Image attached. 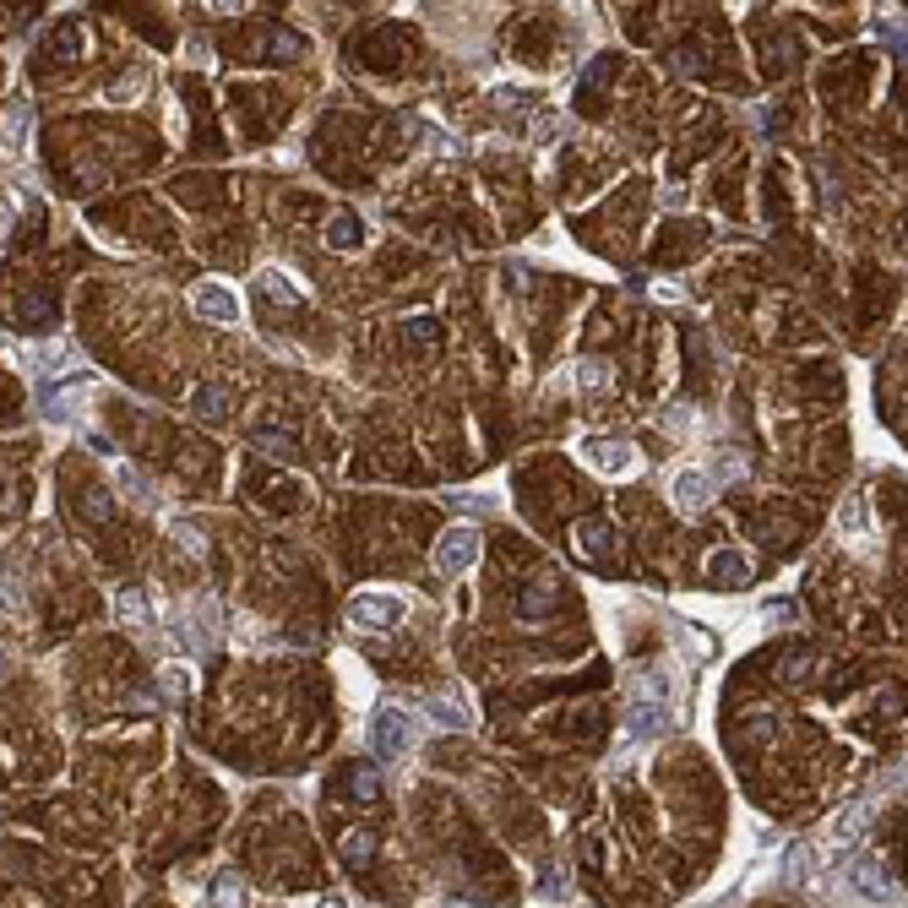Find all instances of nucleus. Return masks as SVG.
<instances>
[{
  "mask_svg": "<svg viewBox=\"0 0 908 908\" xmlns=\"http://www.w3.org/2000/svg\"><path fill=\"white\" fill-rule=\"evenodd\" d=\"M408 338H414V343H435V338H441V321H435V316H414V321H408Z\"/></svg>",
  "mask_w": 908,
  "mask_h": 908,
  "instance_id": "c756f323",
  "label": "nucleus"
},
{
  "mask_svg": "<svg viewBox=\"0 0 908 908\" xmlns=\"http://www.w3.org/2000/svg\"><path fill=\"white\" fill-rule=\"evenodd\" d=\"M631 702H658L664 707L669 702V680L658 675V669H637V675H631Z\"/></svg>",
  "mask_w": 908,
  "mask_h": 908,
  "instance_id": "2eb2a0df",
  "label": "nucleus"
},
{
  "mask_svg": "<svg viewBox=\"0 0 908 908\" xmlns=\"http://www.w3.org/2000/svg\"><path fill=\"white\" fill-rule=\"evenodd\" d=\"M648 294L658 305H680L686 300V289H680V283H669V278H648Z\"/></svg>",
  "mask_w": 908,
  "mask_h": 908,
  "instance_id": "cd10ccee",
  "label": "nucleus"
},
{
  "mask_svg": "<svg viewBox=\"0 0 908 908\" xmlns=\"http://www.w3.org/2000/svg\"><path fill=\"white\" fill-rule=\"evenodd\" d=\"M196 414H202L207 425L223 419V414H229V392H223V387H196Z\"/></svg>",
  "mask_w": 908,
  "mask_h": 908,
  "instance_id": "6ab92c4d",
  "label": "nucleus"
},
{
  "mask_svg": "<svg viewBox=\"0 0 908 908\" xmlns=\"http://www.w3.org/2000/svg\"><path fill=\"white\" fill-rule=\"evenodd\" d=\"M370 860H376V838H370V832H348V838H343V865L359 870Z\"/></svg>",
  "mask_w": 908,
  "mask_h": 908,
  "instance_id": "a211bd4d",
  "label": "nucleus"
},
{
  "mask_svg": "<svg viewBox=\"0 0 908 908\" xmlns=\"http://www.w3.org/2000/svg\"><path fill=\"white\" fill-rule=\"evenodd\" d=\"M860 528H865V512H860V495H854V501L843 506V539H860Z\"/></svg>",
  "mask_w": 908,
  "mask_h": 908,
  "instance_id": "7c9ffc66",
  "label": "nucleus"
},
{
  "mask_svg": "<svg viewBox=\"0 0 908 908\" xmlns=\"http://www.w3.org/2000/svg\"><path fill=\"white\" fill-rule=\"evenodd\" d=\"M577 533H582V550H588V555H604L609 550V522H582Z\"/></svg>",
  "mask_w": 908,
  "mask_h": 908,
  "instance_id": "a878e982",
  "label": "nucleus"
},
{
  "mask_svg": "<svg viewBox=\"0 0 908 908\" xmlns=\"http://www.w3.org/2000/svg\"><path fill=\"white\" fill-rule=\"evenodd\" d=\"M28 126H33V115H28V104H11V115H6V136H11V147H28Z\"/></svg>",
  "mask_w": 908,
  "mask_h": 908,
  "instance_id": "4be33fe9",
  "label": "nucleus"
},
{
  "mask_svg": "<svg viewBox=\"0 0 908 908\" xmlns=\"http://www.w3.org/2000/svg\"><path fill=\"white\" fill-rule=\"evenodd\" d=\"M783 680L805 686V680H811V658H789V664H783Z\"/></svg>",
  "mask_w": 908,
  "mask_h": 908,
  "instance_id": "473e14b6",
  "label": "nucleus"
},
{
  "mask_svg": "<svg viewBox=\"0 0 908 908\" xmlns=\"http://www.w3.org/2000/svg\"><path fill=\"white\" fill-rule=\"evenodd\" d=\"M664 718H669V713H664L658 702H631V713H626V729H631L637 740H648V735H658V729H664Z\"/></svg>",
  "mask_w": 908,
  "mask_h": 908,
  "instance_id": "4468645a",
  "label": "nucleus"
},
{
  "mask_svg": "<svg viewBox=\"0 0 908 908\" xmlns=\"http://www.w3.org/2000/svg\"><path fill=\"white\" fill-rule=\"evenodd\" d=\"M359 240H365V223H359L354 213H338L327 223V245H332V251H354Z\"/></svg>",
  "mask_w": 908,
  "mask_h": 908,
  "instance_id": "dca6fc26",
  "label": "nucleus"
},
{
  "mask_svg": "<svg viewBox=\"0 0 908 908\" xmlns=\"http://www.w3.org/2000/svg\"><path fill=\"white\" fill-rule=\"evenodd\" d=\"M707 577L724 582V588H740V582L751 577V555H740V550H713V555H707Z\"/></svg>",
  "mask_w": 908,
  "mask_h": 908,
  "instance_id": "9b49d317",
  "label": "nucleus"
},
{
  "mask_svg": "<svg viewBox=\"0 0 908 908\" xmlns=\"http://www.w3.org/2000/svg\"><path fill=\"white\" fill-rule=\"evenodd\" d=\"M430 718H435L441 729H474V713L463 707V696H457V691L435 696V702H430Z\"/></svg>",
  "mask_w": 908,
  "mask_h": 908,
  "instance_id": "ddd939ff",
  "label": "nucleus"
},
{
  "mask_svg": "<svg viewBox=\"0 0 908 908\" xmlns=\"http://www.w3.org/2000/svg\"><path fill=\"white\" fill-rule=\"evenodd\" d=\"M446 908H468V903H446Z\"/></svg>",
  "mask_w": 908,
  "mask_h": 908,
  "instance_id": "c9c22d12",
  "label": "nucleus"
},
{
  "mask_svg": "<svg viewBox=\"0 0 908 908\" xmlns=\"http://www.w3.org/2000/svg\"><path fill=\"white\" fill-rule=\"evenodd\" d=\"M348 789H354V800H376V789H381L376 767H354V773H348Z\"/></svg>",
  "mask_w": 908,
  "mask_h": 908,
  "instance_id": "393cba45",
  "label": "nucleus"
},
{
  "mask_svg": "<svg viewBox=\"0 0 908 908\" xmlns=\"http://www.w3.org/2000/svg\"><path fill=\"white\" fill-rule=\"evenodd\" d=\"M816 865H822V860H816V849H811V843H794V849L783 854V876H789V881H811V876H816Z\"/></svg>",
  "mask_w": 908,
  "mask_h": 908,
  "instance_id": "f3484780",
  "label": "nucleus"
},
{
  "mask_svg": "<svg viewBox=\"0 0 908 908\" xmlns=\"http://www.w3.org/2000/svg\"><path fill=\"white\" fill-rule=\"evenodd\" d=\"M164 686H169V696H185V691H191V675H180V669L169 664L164 669Z\"/></svg>",
  "mask_w": 908,
  "mask_h": 908,
  "instance_id": "72a5a7b5",
  "label": "nucleus"
},
{
  "mask_svg": "<svg viewBox=\"0 0 908 908\" xmlns=\"http://www.w3.org/2000/svg\"><path fill=\"white\" fill-rule=\"evenodd\" d=\"M256 446H261V452L289 457V452H294V430H283V425H261V430H256Z\"/></svg>",
  "mask_w": 908,
  "mask_h": 908,
  "instance_id": "aec40b11",
  "label": "nucleus"
},
{
  "mask_svg": "<svg viewBox=\"0 0 908 908\" xmlns=\"http://www.w3.org/2000/svg\"><path fill=\"white\" fill-rule=\"evenodd\" d=\"M169 533H174V544H180V550L202 555V533H196V528H191V522H174V528H169Z\"/></svg>",
  "mask_w": 908,
  "mask_h": 908,
  "instance_id": "2f4dec72",
  "label": "nucleus"
},
{
  "mask_svg": "<svg viewBox=\"0 0 908 908\" xmlns=\"http://www.w3.org/2000/svg\"><path fill=\"white\" fill-rule=\"evenodd\" d=\"M370 751L381 756V762H397V756L414 751V718L403 713V707L381 702L376 713H370Z\"/></svg>",
  "mask_w": 908,
  "mask_h": 908,
  "instance_id": "f257e3e1",
  "label": "nucleus"
},
{
  "mask_svg": "<svg viewBox=\"0 0 908 908\" xmlns=\"http://www.w3.org/2000/svg\"><path fill=\"white\" fill-rule=\"evenodd\" d=\"M609 71H615V55H599L588 71H582V82H577V87H582V93H593V87H599V82L609 77Z\"/></svg>",
  "mask_w": 908,
  "mask_h": 908,
  "instance_id": "bb28decb",
  "label": "nucleus"
},
{
  "mask_svg": "<svg viewBox=\"0 0 908 908\" xmlns=\"http://www.w3.org/2000/svg\"><path fill=\"white\" fill-rule=\"evenodd\" d=\"M582 463L604 479H626V474H637L642 457H637V446L620 441V435H582Z\"/></svg>",
  "mask_w": 908,
  "mask_h": 908,
  "instance_id": "7ed1b4c3",
  "label": "nucleus"
},
{
  "mask_svg": "<svg viewBox=\"0 0 908 908\" xmlns=\"http://www.w3.org/2000/svg\"><path fill=\"white\" fill-rule=\"evenodd\" d=\"M207 898H213V908H251V887H245L240 870H218L207 881Z\"/></svg>",
  "mask_w": 908,
  "mask_h": 908,
  "instance_id": "1a4fd4ad",
  "label": "nucleus"
},
{
  "mask_svg": "<svg viewBox=\"0 0 908 908\" xmlns=\"http://www.w3.org/2000/svg\"><path fill=\"white\" fill-rule=\"evenodd\" d=\"M849 876H854V887H860L865 898H876V903H892V898H898V887H892V876L881 870L876 854H860V860L849 865Z\"/></svg>",
  "mask_w": 908,
  "mask_h": 908,
  "instance_id": "0eeeda50",
  "label": "nucleus"
},
{
  "mask_svg": "<svg viewBox=\"0 0 908 908\" xmlns=\"http://www.w3.org/2000/svg\"><path fill=\"white\" fill-rule=\"evenodd\" d=\"M550 599H555V588H539V593H533V588H522V593H517V615H522V620L544 615V609H550Z\"/></svg>",
  "mask_w": 908,
  "mask_h": 908,
  "instance_id": "5701e85b",
  "label": "nucleus"
},
{
  "mask_svg": "<svg viewBox=\"0 0 908 908\" xmlns=\"http://www.w3.org/2000/svg\"><path fill=\"white\" fill-rule=\"evenodd\" d=\"M713 495H718V479L702 474V468H680L675 484H669V501H675V512H686V517L707 512V506H713Z\"/></svg>",
  "mask_w": 908,
  "mask_h": 908,
  "instance_id": "423d86ee",
  "label": "nucleus"
},
{
  "mask_svg": "<svg viewBox=\"0 0 908 908\" xmlns=\"http://www.w3.org/2000/svg\"><path fill=\"white\" fill-rule=\"evenodd\" d=\"M577 387L582 392H604L609 387V365H604V359H582V365H577Z\"/></svg>",
  "mask_w": 908,
  "mask_h": 908,
  "instance_id": "412c9836",
  "label": "nucleus"
},
{
  "mask_svg": "<svg viewBox=\"0 0 908 908\" xmlns=\"http://www.w3.org/2000/svg\"><path fill=\"white\" fill-rule=\"evenodd\" d=\"M316 908H343V898H321Z\"/></svg>",
  "mask_w": 908,
  "mask_h": 908,
  "instance_id": "f704fd0d",
  "label": "nucleus"
},
{
  "mask_svg": "<svg viewBox=\"0 0 908 908\" xmlns=\"http://www.w3.org/2000/svg\"><path fill=\"white\" fill-rule=\"evenodd\" d=\"M865 822H870V800H854L843 816H832V827H827V843H832V854H849L854 843H860Z\"/></svg>",
  "mask_w": 908,
  "mask_h": 908,
  "instance_id": "6e6552de",
  "label": "nucleus"
},
{
  "mask_svg": "<svg viewBox=\"0 0 908 908\" xmlns=\"http://www.w3.org/2000/svg\"><path fill=\"white\" fill-rule=\"evenodd\" d=\"M343 620L354 631H392L408 620V604L392 599V593H354V599L343 604Z\"/></svg>",
  "mask_w": 908,
  "mask_h": 908,
  "instance_id": "f03ea898",
  "label": "nucleus"
},
{
  "mask_svg": "<svg viewBox=\"0 0 908 908\" xmlns=\"http://www.w3.org/2000/svg\"><path fill=\"white\" fill-rule=\"evenodd\" d=\"M93 392V376H77V381H55L49 387V414L55 419H71V414H82V397Z\"/></svg>",
  "mask_w": 908,
  "mask_h": 908,
  "instance_id": "9d476101",
  "label": "nucleus"
},
{
  "mask_svg": "<svg viewBox=\"0 0 908 908\" xmlns=\"http://www.w3.org/2000/svg\"><path fill=\"white\" fill-rule=\"evenodd\" d=\"M136 87H147V71H142V66L126 71V77L115 82V93H109V98H115V104H131V93H136Z\"/></svg>",
  "mask_w": 908,
  "mask_h": 908,
  "instance_id": "c85d7f7f",
  "label": "nucleus"
},
{
  "mask_svg": "<svg viewBox=\"0 0 908 908\" xmlns=\"http://www.w3.org/2000/svg\"><path fill=\"white\" fill-rule=\"evenodd\" d=\"M191 310L207 321V327H234V321H240V294H234L229 283L207 278V283L191 289Z\"/></svg>",
  "mask_w": 908,
  "mask_h": 908,
  "instance_id": "39448f33",
  "label": "nucleus"
},
{
  "mask_svg": "<svg viewBox=\"0 0 908 908\" xmlns=\"http://www.w3.org/2000/svg\"><path fill=\"white\" fill-rule=\"evenodd\" d=\"M474 561H479V533L474 528H446L441 539H435V550H430V566L441 571V577H463Z\"/></svg>",
  "mask_w": 908,
  "mask_h": 908,
  "instance_id": "20e7f679",
  "label": "nucleus"
},
{
  "mask_svg": "<svg viewBox=\"0 0 908 908\" xmlns=\"http://www.w3.org/2000/svg\"><path fill=\"white\" fill-rule=\"evenodd\" d=\"M115 615L126 620V626H147V620H153V593L147 588H120L115 593Z\"/></svg>",
  "mask_w": 908,
  "mask_h": 908,
  "instance_id": "f8f14e48",
  "label": "nucleus"
},
{
  "mask_svg": "<svg viewBox=\"0 0 908 908\" xmlns=\"http://www.w3.org/2000/svg\"><path fill=\"white\" fill-rule=\"evenodd\" d=\"M675 637H680V642H686V648H691L696 658H713V653H718V642H713V637H707V631H691V626H686V620H680V626H675Z\"/></svg>",
  "mask_w": 908,
  "mask_h": 908,
  "instance_id": "b1692460",
  "label": "nucleus"
}]
</instances>
